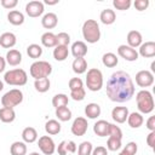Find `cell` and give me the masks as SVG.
I'll return each instance as SVG.
<instances>
[{
    "instance_id": "6da1fadb",
    "label": "cell",
    "mask_w": 155,
    "mask_h": 155,
    "mask_svg": "<svg viewBox=\"0 0 155 155\" xmlns=\"http://www.w3.org/2000/svg\"><path fill=\"white\" fill-rule=\"evenodd\" d=\"M105 92L111 102H128L134 94V84L131 75L124 70L113 73L107 81Z\"/></svg>"
},
{
    "instance_id": "7a4b0ae2",
    "label": "cell",
    "mask_w": 155,
    "mask_h": 155,
    "mask_svg": "<svg viewBox=\"0 0 155 155\" xmlns=\"http://www.w3.org/2000/svg\"><path fill=\"white\" fill-rule=\"evenodd\" d=\"M82 36L90 44H96L101 39L99 24L94 19H87L82 24Z\"/></svg>"
},
{
    "instance_id": "3957f363",
    "label": "cell",
    "mask_w": 155,
    "mask_h": 155,
    "mask_svg": "<svg viewBox=\"0 0 155 155\" xmlns=\"http://www.w3.org/2000/svg\"><path fill=\"white\" fill-rule=\"evenodd\" d=\"M136 101L140 114H150L154 110V98L148 90H140L136 94Z\"/></svg>"
},
{
    "instance_id": "277c9868",
    "label": "cell",
    "mask_w": 155,
    "mask_h": 155,
    "mask_svg": "<svg viewBox=\"0 0 155 155\" xmlns=\"http://www.w3.org/2000/svg\"><path fill=\"white\" fill-rule=\"evenodd\" d=\"M4 81L11 86H24L28 81V75L24 69L16 68L5 73Z\"/></svg>"
},
{
    "instance_id": "5b68a950",
    "label": "cell",
    "mask_w": 155,
    "mask_h": 155,
    "mask_svg": "<svg viewBox=\"0 0 155 155\" xmlns=\"http://www.w3.org/2000/svg\"><path fill=\"white\" fill-rule=\"evenodd\" d=\"M29 73H30L31 78H34L35 80L48 78L50 74L52 73V65L46 61H35L30 65Z\"/></svg>"
},
{
    "instance_id": "8992f818",
    "label": "cell",
    "mask_w": 155,
    "mask_h": 155,
    "mask_svg": "<svg viewBox=\"0 0 155 155\" xmlns=\"http://www.w3.org/2000/svg\"><path fill=\"white\" fill-rule=\"evenodd\" d=\"M86 86L90 91L97 92L103 87V74L97 68H91L87 70Z\"/></svg>"
},
{
    "instance_id": "52a82bcc",
    "label": "cell",
    "mask_w": 155,
    "mask_h": 155,
    "mask_svg": "<svg viewBox=\"0 0 155 155\" xmlns=\"http://www.w3.org/2000/svg\"><path fill=\"white\" fill-rule=\"evenodd\" d=\"M23 102V92L18 88H12L7 91L2 97H1V104L5 108H15Z\"/></svg>"
},
{
    "instance_id": "ba28073f",
    "label": "cell",
    "mask_w": 155,
    "mask_h": 155,
    "mask_svg": "<svg viewBox=\"0 0 155 155\" xmlns=\"http://www.w3.org/2000/svg\"><path fill=\"white\" fill-rule=\"evenodd\" d=\"M38 147L44 155H52L56 151V144L50 136H41L38 140Z\"/></svg>"
},
{
    "instance_id": "9c48e42d",
    "label": "cell",
    "mask_w": 155,
    "mask_h": 155,
    "mask_svg": "<svg viewBox=\"0 0 155 155\" xmlns=\"http://www.w3.org/2000/svg\"><path fill=\"white\" fill-rule=\"evenodd\" d=\"M136 84L139 87H150L154 84V74L150 70H139L136 74Z\"/></svg>"
},
{
    "instance_id": "30bf717a",
    "label": "cell",
    "mask_w": 155,
    "mask_h": 155,
    "mask_svg": "<svg viewBox=\"0 0 155 155\" xmlns=\"http://www.w3.org/2000/svg\"><path fill=\"white\" fill-rule=\"evenodd\" d=\"M87 128H88V122L85 117L82 116H78L73 124H71V133L76 137H81L84 136L86 132H87Z\"/></svg>"
},
{
    "instance_id": "8fae6325",
    "label": "cell",
    "mask_w": 155,
    "mask_h": 155,
    "mask_svg": "<svg viewBox=\"0 0 155 155\" xmlns=\"http://www.w3.org/2000/svg\"><path fill=\"white\" fill-rule=\"evenodd\" d=\"M44 10H45V6H44V2L42 1H39V0H33V1H29L27 5H25V13L29 16V17H39L44 13Z\"/></svg>"
},
{
    "instance_id": "7c38bea8",
    "label": "cell",
    "mask_w": 155,
    "mask_h": 155,
    "mask_svg": "<svg viewBox=\"0 0 155 155\" xmlns=\"http://www.w3.org/2000/svg\"><path fill=\"white\" fill-rule=\"evenodd\" d=\"M117 54L127 62H134L138 59V56H139L136 48H132L128 45H120L117 47Z\"/></svg>"
},
{
    "instance_id": "4fadbf2b",
    "label": "cell",
    "mask_w": 155,
    "mask_h": 155,
    "mask_svg": "<svg viewBox=\"0 0 155 155\" xmlns=\"http://www.w3.org/2000/svg\"><path fill=\"white\" fill-rule=\"evenodd\" d=\"M128 109L126 107H115L111 110V117L116 124H124L128 116Z\"/></svg>"
},
{
    "instance_id": "5bb4252c",
    "label": "cell",
    "mask_w": 155,
    "mask_h": 155,
    "mask_svg": "<svg viewBox=\"0 0 155 155\" xmlns=\"http://www.w3.org/2000/svg\"><path fill=\"white\" fill-rule=\"evenodd\" d=\"M138 54H140L144 58H151V57H154L155 56V42L154 41L142 42V45L139 46Z\"/></svg>"
},
{
    "instance_id": "9a60e30c",
    "label": "cell",
    "mask_w": 155,
    "mask_h": 155,
    "mask_svg": "<svg viewBox=\"0 0 155 155\" xmlns=\"http://www.w3.org/2000/svg\"><path fill=\"white\" fill-rule=\"evenodd\" d=\"M71 54L75 58H84L87 54V45L84 41H75L71 45Z\"/></svg>"
},
{
    "instance_id": "2e32d148",
    "label": "cell",
    "mask_w": 155,
    "mask_h": 155,
    "mask_svg": "<svg viewBox=\"0 0 155 155\" xmlns=\"http://www.w3.org/2000/svg\"><path fill=\"white\" fill-rule=\"evenodd\" d=\"M16 42H17V38L13 33L6 31L0 35V46L4 48H11L16 45Z\"/></svg>"
},
{
    "instance_id": "e0dca14e",
    "label": "cell",
    "mask_w": 155,
    "mask_h": 155,
    "mask_svg": "<svg viewBox=\"0 0 155 155\" xmlns=\"http://www.w3.org/2000/svg\"><path fill=\"white\" fill-rule=\"evenodd\" d=\"M5 59H6V63L10 64V65H12V67L19 65L21 62H22V53H21L18 50L11 48L10 51H7Z\"/></svg>"
},
{
    "instance_id": "ac0fdd59",
    "label": "cell",
    "mask_w": 155,
    "mask_h": 155,
    "mask_svg": "<svg viewBox=\"0 0 155 155\" xmlns=\"http://www.w3.org/2000/svg\"><path fill=\"white\" fill-rule=\"evenodd\" d=\"M109 126L110 124L105 120H98L93 125V132L99 137H107L109 136Z\"/></svg>"
},
{
    "instance_id": "d6986e66",
    "label": "cell",
    "mask_w": 155,
    "mask_h": 155,
    "mask_svg": "<svg viewBox=\"0 0 155 155\" xmlns=\"http://www.w3.org/2000/svg\"><path fill=\"white\" fill-rule=\"evenodd\" d=\"M142 41H143V38H142V34L138 30L128 31V34H127V44H128L130 47H132V48L139 47L142 45Z\"/></svg>"
},
{
    "instance_id": "ffe728a7",
    "label": "cell",
    "mask_w": 155,
    "mask_h": 155,
    "mask_svg": "<svg viewBox=\"0 0 155 155\" xmlns=\"http://www.w3.org/2000/svg\"><path fill=\"white\" fill-rule=\"evenodd\" d=\"M41 24L45 29H53L57 24H58V17L56 13L53 12H48L46 15H44L42 19H41Z\"/></svg>"
},
{
    "instance_id": "44dd1931",
    "label": "cell",
    "mask_w": 155,
    "mask_h": 155,
    "mask_svg": "<svg viewBox=\"0 0 155 155\" xmlns=\"http://www.w3.org/2000/svg\"><path fill=\"white\" fill-rule=\"evenodd\" d=\"M126 121H127V124H128L130 127H132V128H139L143 125V122H144V117H143V115L140 113L133 111V113L128 114Z\"/></svg>"
},
{
    "instance_id": "7402d4cb",
    "label": "cell",
    "mask_w": 155,
    "mask_h": 155,
    "mask_svg": "<svg viewBox=\"0 0 155 155\" xmlns=\"http://www.w3.org/2000/svg\"><path fill=\"white\" fill-rule=\"evenodd\" d=\"M99 19H101V22L103 24L110 25V24H113L116 21V15H115L114 10H111V8H104L101 12V15H99Z\"/></svg>"
},
{
    "instance_id": "603a6c76",
    "label": "cell",
    "mask_w": 155,
    "mask_h": 155,
    "mask_svg": "<svg viewBox=\"0 0 155 155\" xmlns=\"http://www.w3.org/2000/svg\"><path fill=\"white\" fill-rule=\"evenodd\" d=\"M16 119V111L12 108H5L2 107L0 109V121L5 122V124H10L13 122Z\"/></svg>"
},
{
    "instance_id": "cb8c5ba5",
    "label": "cell",
    "mask_w": 155,
    "mask_h": 155,
    "mask_svg": "<svg viewBox=\"0 0 155 155\" xmlns=\"http://www.w3.org/2000/svg\"><path fill=\"white\" fill-rule=\"evenodd\" d=\"M7 21L13 25H22L24 23V15L21 11L12 10L7 13Z\"/></svg>"
},
{
    "instance_id": "d4e9b609",
    "label": "cell",
    "mask_w": 155,
    "mask_h": 155,
    "mask_svg": "<svg viewBox=\"0 0 155 155\" xmlns=\"http://www.w3.org/2000/svg\"><path fill=\"white\" fill-rule=\"evenodd\" d=\"M69 56V50H68V46H61V45H57L53 50V58L57 61V62H63L68 58Z\"/></svg>"
},
{
    "instance_id": "484cf974",
    "label": "cell",
    "mask_w": 155,
    "mask_h": 155,
    "mask_svg": "<svg viewBox=\"0 0 155 155\" xmlns=\"http://www.w3.org/2000/svg\"><path fill=\"white\" fill-rule=\"evenodd\" d=\"M101 107L97 103H88L85 107V115L88 119H97L101 115Z\"/></svg>"
},
{
    "instance_id": "4316f807",
    "label": "cell",
    "mask_w": 155,
    "mask_h": 155,
    "mask_svg": "<svg viewBox=\"0 0 155 155\" xmlns=\"http://www.w3.org/2000/svg\"><path fill=\"white\" fill-rule=\"evenodd\" d=\"M22 139L24 143H34L38 139V132L34 127H25L22 131Z\"/></svg>"
},
{
    "instance_id": "83f0119b",
    "label": "cell",
    "mask_w": 155,
    "mask_h": 155,
    "mask_svg": "<svg viewBox=\"0 0 155 155\" xmlns=\"http://www.w3.org/2000/svg\"><path fill=\"white\" fill-rule=\"evenodd\" d=\"M41 44L45 47H56L57 46V39H56V34L51 33V31H46L41 35Z\"/></svg>"
},
{
    "instance_id": "f1b7e54d",
    "label": "cell",
    "mask_w": 155,
    "mask_h": 155,
    "mask_svg": "<svg viewBox=\"0 0 155 155\" xmlns=\"http://www.w3.org/2000/svg\"><path fill=\"white\" fill-rule=\"evenodd\" d=\"M102 63H103V65H105L107 68H114V67L117 65L119 58L116 57L115 53H113V52H107V53H104L103 57H102Z\"/></svg>"
},
{
    "instance_id": "f546056e",
    "label": "cell",
    "mask_w": 155,
    "mask_h": 155,
    "mask_svg": "<svg viewBox=\"0 0 155 155\" xmlns=\"http://www.w3.org/2000/svg\"><path fill=\"white\" fill-rule=\"evenodd\" d=\"M71 68L75 74H84L87 70V62L85 58H75L73 61Z\"/></svg>"
},
{
    "instance_id": "4dcf8cb0",
    "label": "cell",
    "mask_w": 155,
    "mask_h": 155,
    "mask_svg": "<svg viewBox=\"0 0 155 155\" xmlns=\"http://www.w3.org/2000/svg\"><path fill=\"white\" fill-rule=\"evenodd\" d=\"M61 124L57 121V120H48L46 121L45 124V131L47 132V134H51V136H54V134H58L61 132Z\"/></svg>"
},
{
    "instance_id": "1f68e13d",
    "label": "cell",
    "mask_w": 155,
    "mask_h": 155,
    "mask_svg": "<svg viewBox=\"0 0 155 155\" xmlns=\"http://www.w3.org/2000/svg\"><path fill=\"white\" fill-rule=\"evenodd\" d=\"M11 155H25L27 154V144L24 142H13L10 147Z\"/></svg>"
},
{
    "instance_id": "d6a6232c",
    "label": "cell",
    "mask_w": 155,
    "mask_h": 155,
    "mask_svg": "<svg viewBox=\"0 0 155 155\" xmlns=\"http://www.w3.org/2000/svg\"><path fill=\"white\" fill-rule=\"evenodd\" d=\"M34 87L39 93H45L50 90L51 87V81L48 78H44V79H39L34 81Z\"/></svg>"
},
{
    "instance_id": "836d02e7",
    "label": "cell",
    "mask_w": 155,
    "mask_h": 155,
    "mask_svg": "<svg viewBox=\"0 0 155 155\" xmlns=\"http://www.w3.org/2000/svg\"><path fill=\"white\" fill-rule=\"evenodd\" d=\"M68 102H69V98L64 93L54 94L53 98H52V105L54 107V109L61 108V107H67L68 105Z\"/></svg>"
},
{
    "instance_id": "e575fe53",
    "label": "cell",
    "mask_w": 155,
    "mask_h": 155,
    "mask_svg": "<svg viewBox=\"0 0 155 155\" xmlns=\"http://www.w3.org/2000/svg\"><path fill=\"white\" fill-rule=\"evenodd\" d=\"M56 116L59 121H69L71 119V110L68 107H61L56 109Z\"/></svg>"
},
{
    "instance_id": "d590c367",
    "label": "cell",
    "mask_w": 155,
    "mask_h": 155,
    "mask_svg": "<svg viewBox=\"0 0 155 155\" xmlns=\"http://www.w3.org/2000/svg\"><path fill=\"white\" fill-rule=\"evenodd\" d=\"M27 54L30 57V58H34V59H38L41 57L42 54V47L38 44H30L28 47H27Z\"/></svg>"
},
{
    "instance_id": "8d00e7d4",
    "label": "cell",
    "mask_w": 155,
    "mask_h": 155,
    "mask_svg": "<svg viewBox=\"0 0 155 155\" xmlns=\"http://www.w3.org/2000/svg\"><path fill=\"white\" fill-rule=\"evenodd\" d=\"M121 140L120 138H116V137H109L108 140H107V150H110V151H116L121 148Z\"/></svg>"
},
{
    "instance_id": "74e56055",
    "label": "cell",
    "mask_w": 155,
    "mask_h": 155,
    "mask_svg": "<svg viewBox=\"0 0 155 155\" xmlns=\"http://www.w3.org/2000/svg\"><path fill=\"white\" fill-rule=\"evenodd\" d=\"M92 149H93L92 143L85 140V142L80 143V145L78 148V155H91Z\"/></svg>"
},
{
    "instance_id": "f35d334b",
    "label": "cell",
    "mask_w": 155,
    "mask_h": 155,
    "mask_svg": "<svg viewBox=\"0 0 155 155\" xmlns=\"http://www.w3.org/2000/svg\"><path fill=\"white\" fill-rule=\"evenodd\" d=\"M131 5H132L131 0H113V6L120 11L128 10L131 7Z\"/></svg>"
},
{
    "instance_id": "ab89813d",
    "label": "cell",
    "mask_w": 155,
    "mask_h": 155,
    "mask_svg": "<svg viewBox=\"0 0 155 155\" xmlns=\"http://www.w3.org/2000/svg\"><path fill=\"white\" fill-rule=\"evenodd\" d=\"M56 39H57V45H61V46H68L70 42V35L64 31L58 33L56 35Z\"/></svg>"
},
{
    "instance_id": "60d3db41",
    "label": "cell",
    "mask_w": 155,
    "mask_h": 155,
    "mask_svg": "<svg viewBox=\"0 0 155 155\" xmlns=\"http://www.w3.org/2000/svg\"><path fill=\"white\" fill-rule=\"evenodd\" d=\"M68 86H69V90L71 92V91H76L79 88H82L84 87V82H82V80L80 78H71L69 80Z\"/></svg>"
},
{
    "instance_id": "b9f144b4",
    "label": "cell",
    "mask_w": 155,
    "mask_h": 155,
    "mask_svg": "<svg viewBox=\"0 0 155 155\" xmlns=\"http://www.w3.org/2000/svg\"><path fill=\"white\" fill-rule=\"evenodd\" d=\"M85 96H86V91H85L84 87H82V88H79V90H76V91H71V92H70V97H71L74 101H78V102L84 101V99H85Z\"/></svg>"
},
{
    "instance_id": "7bdbcfd3",
    "label": "cell",
    "mask_w": 155,
    "mask_h": 155,
    "mask_svg": "<svg viewBox=\"0 0 155 155\" xmlns=\"http://www.w3.org/2000/svg\"><path fill=\"white\" fill-rule=\"evenodd\" d=\"M109 137H116V138H120L122 139V131L119 126L114 125V124H110L109 126Z\"/></svg>"
},
{
    "instance_id": "ee69618b",
    "label": "cell",
    "mask_w": 155,
    "mask_h": 155,
    "mask_svg": "<svg viewBox=\"0 0 155 155\" xmlns=\"http://www.w3.org/2000/svg\"><path fill=\"white\" fill-rule=\"evenodd\" d=\"M133 6L137 11H144L149 6V0H136L133 2Z\"/></svg>"
},
{
    "instance_id": "f6af8a7d",
    "label": "cell",
    "mask_w": 155,
    "mask_h": 155,
    "mask_svg": "<svg viewBox=\"0 0 155 155\" xmlns=\"http://www.w3.org/2000/svg\"><path fill=\"white\" fill-rule=\"evenodd\" d=\"M124 150H126L127 153H130L131 155H136L137 154V150H138V145L136 142H128L125 147H124Z\"/></svg>"
},
{
    "instance_id": "bcb514c9",
    "label": "cell",
    "mask_w": 155,
    "mask_h": 155,
    "mask_svg": "<svg viewBox=\"0 0 155 155\" xmlns=\"http://www.w3.org/2000/svg\"><path fill=\"white\" fill-rule=\"evenodd\" d=\"M17 4H18L17 0H1V6L7 10H12L13 7L17 6Z\"/></svg>"
},
{
    "instance_id": "7dc6e473",
    "label": "cell",
    "mask_w": 155,
    "mask_h": 155,
    "mask_svg": "<svg viewBox=\"0 0 155 155\" xmlns=\"http://www.w3.org/2000/svg\"><path fill=\"white\" fill-rule=\"evenodd\" d=\"M91 155H108V150H107L105 147L98 145V147H96V148L92 149Z\"/></svg>"
},
{
    "instance_id": "c3c4849f",
    "label": "cell",
    "mask_w": 155,
    "mask_h": 155,
    "mask_svg": "<svg viewBox=\"0 0 155 155\" xmlns=\"http://www.w3.org/2000/svg\"><path fill=\"white\" fill-rule=\"evenodd\" d=\"M67 140H62L59 144H58V147H57V153H58V155H67L68 153H67Z\"/></svg>"
},
{
    "instance_id": "681fc988",
    "label": "cell",
    "mask_w": 155,
    "mask_h": 155,
    "mask_svg": "<svg viewBox=\"0 0 155 155\" xmlns=\"http://www.w3.org/2000/svg\"><path fill=\"white\" fill-rule=\"evenodd\" d=\"M147 144L150 148H154V145H155V131H150V133L147 136Z\"/></svg>"
},
{
    "instance_id": "f907efd6",
    "label": "cell",
    "mask_w": 155,
    "mask_h": 155,
    "mask_svg": "<svg viewBox=\"0 0 155 155\" xmlns=\"http://www.w3.org/2000/svg\"><path fill=\"white\" fill-rule=\"evenodd\" d=\"M67 153H70V154H74L76 151V144L74 140H67Z\"/></svg>"
},
{
    "instance_id": "816d5d0a",
    "label": "cell",
    "mask_w": 155,
    "mask_h": 155,
    "mask_svg": "<svg viewBox=\"0 0 155 155\" xmlns=\"http://www.w3.org/2000/svg\"><path fill=\"white\" fill-rule=\"evenodd\" d=\"M147 128L149 131H155V116H150L147 120Z\"/></svg>"
},
{
    "instance_id": "f5cc1de1",
    "label": "cell",
    "mask_w": 155,
    "mask_h": 155,
    "mask_svg": "<svg viewBox=\"0 0 155 155\" xmlns=\"http://www.w3.org/2000/svg\"><path fill=\"white\" fill-rule=\"evenodd\" d=\"M6 68V59L0 56V73H2Z\"/></svg>"
},
{
    "instance_id": "db71d44e",
    "label": "cell",
    "mask_w": 155,
    "mask_h": 155,
    "mask_svg": "<svg viewBox=\"0 0 155 155\" xmlns=\"http://www.w3.org/2000/svg\"><path fill=\"white\" fill-rule=\"evenodd\" d=\"M59 2V0H45L44 1V5H48V6H52V5H57Z\"/></svg>"
},
{
    "instance_id": "11a10c76",
    "label": "cell",
    "mask_w": 155,
    "mask_h": 155,
    "mask_svg": "<svg viewBox=\"0 0 155 155\" xmlns=\"http://www.w3.org/2000/svg\"><path fill=\"white\" fill-rule=\"evenodd\" d=\"M119 155H131V154H130V153H127L126 150H124V149H122V150L119 153Z\"/></svg>"
},
{
    "instance_id": "9f6ffc18",
    "label": "cell",
    "mask_w": 155,
    "mask_h": 155,
    "mask_svg": "<svg viewBox=\"0 0 155 155\" xmlns=\"http://www.w3.org/2000/svg\"><path fill=\"white\" fill-rule=\"evenodd\" d=\"M150 71H151L153 74L155 73V62H153V63H151V70H150Z\"/></svg>"
},
{
    "instance_id": "6f0895ef",
    "label": "cell",
    "mask_w": 155,
    "mask_h": 155,
    "mask_svg": "<svg viewBox=\"0 0 155 155\" xmlns=\"http://www.w3.org/2000/svg\"><path fill=\"white\" fill-rule=\"evenodd\" d=\"M2 88H4V82L0 80V91H2Z\"/></svg>"
},
{
    "instance_id": "680465c9",
    "label": "cell",
    "mask_w": 155,
    "mask_h": 155,
    "mask_svg": "<svg viewBox=\"0 0 155 155\" xmlns=\"http://www.w3.org/2000/svg\"><path fill=\"white\" fill-rule=\"evenodd\" d=\"M29 155H40V154H39V153H36V151H33V153H30Z\"/></svg>"
}]
</instances>
